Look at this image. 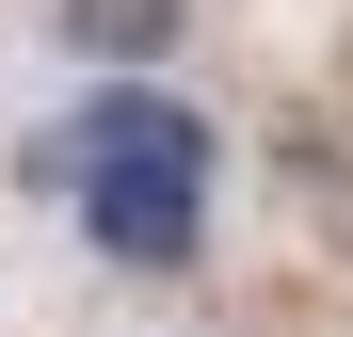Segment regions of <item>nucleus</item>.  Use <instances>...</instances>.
Segmentation results:
<instances>
[{
	"label": "nucleus",
	"mask_w": 353,
	"mask_h": 337,
	"mask_svg": "<svg viewBox=\"0 0 353 337\" xmlns=\"http://www.w3.org/2000/svg\"><path fill=\"white\" fill-rule=\"evenodd\" d=\"M176 32H193V0H65V48L112 81V65H176Z\"/></svg>",
	"instance_id": "2"
},
{
	"label": "nucleus",
	"mask_w": 353,
	"mask_h": 337,
	"mask_svg": "<svg viewBox=\"0 0 353 337\" xmlns=\"http://www.w3.org/2000/svg\"><path fill=\"white\" fill-rule=\"evenodd\" d=\"M273 161H289V193H305V225H321V241L353 257V145H337L321 112H305V129H273Z\"/></svg>",
	"instance_id": "3"
},
{
	"label": "nucleus",
	"mask_w": 353,
	"mask_h": 337,
	"mask_svg": "<svg viewBox=\"0 0 353 337\" xmlns=\"http://www.w3.org/2000/svg\"><path fill=\"white\" fill-rule=\"evenodd\" d=\"M32 177H65V225L112 273H193L209 257V209H225V145H209V112L161 65H112V81H81L65 145H48Z\"/></svg>",
	"instance_id": "1"
}]
</instances>
